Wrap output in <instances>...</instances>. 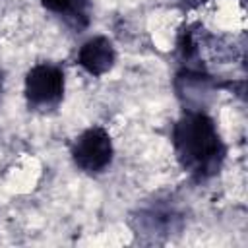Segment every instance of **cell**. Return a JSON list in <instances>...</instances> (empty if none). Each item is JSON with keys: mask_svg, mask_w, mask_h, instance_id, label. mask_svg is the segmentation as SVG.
<instances>
[{"mask_svg": "<svg viewBox=\"0 0 248 248\" xmlns=\"http://www.w3.org/2000/svg\"><path fill=\"white\" fill-rule=\"evenodd\" d=\"M114 147L108 132L101 126H91L83 130L72 143V159L74 165L87 172L99 174L112 163Z\"/></svg>", "mask_w": 248, "mask_h": 248, "instance_id": "3957f363", "label": "cell"}, {"mask_svg": "<svg viewBox=\"0 0 248 248\" xmlns=\"http://www.w3.org/2000/svg\"><path fill=\"white\" fill-rule=\"evenodd\" d=\"M43 8L66 17L76 27H85L89 21V0H39Z\"/></svg>", "mask_w": 248, "mask_h": 248, "instance_id": "5b68a950", "label": "cell"}, {"mask_svg": "<svg viewBox=\"0 0 248 248\" xmlns=\"http://www.w3.org/2000/svg\"><path fill=\"white\" fill-rule=\"evenodd\" d=\"M114 60H116L114 45L108 37L103 35L91 37L78 50V64L95 78L107 74L114 66Z\"/></svg>", "mask_w": 248, "mask_h": 248, "instance_id": "277c9868", "label": "cell"}, {"mask_svg": "<svg viewBox=\"0 0 248 248\" xmlns=\"http://www.w3.org/2000/svg\"><path fill=\"white\" fill-rule=\"evenodd\" d=\"M172 147L180 167L198 180L219 172L227 153L213 118L202 110H186L176 120Z\"/></svg>", "mask_w": 248, "mask_h": 248, "instance_id": "6da1fadb", "label": "cell"}, {"mask_svg": "<svg viewBox=\"0 0 248 248\" xmlns=\"http://www.w3.org/2000/svg\"><path fill=\"white\" fill-rule=\"evenodd\" d=\"M64 97V72L50 62L35 64L25 76V99L35 110H52Z\"/></svg>", "mask_w": 248, "mask_h": 248, "instance_id": "7a4b0ae2", "label": "cell"}]
</instances>
